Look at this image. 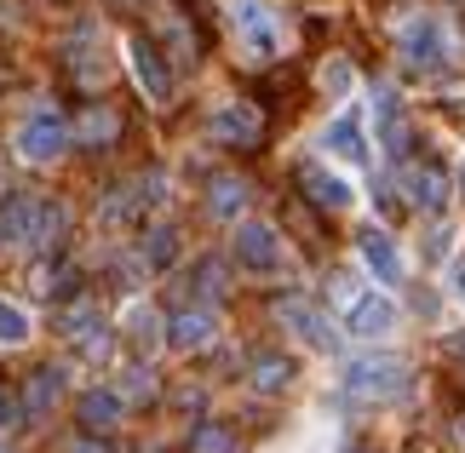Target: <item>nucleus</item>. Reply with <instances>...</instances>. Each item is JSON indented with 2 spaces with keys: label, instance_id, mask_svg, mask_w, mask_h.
<instances>
[{
  "label": "nucleus",
  "instance_id": "f257e3e1",
  "mask_svg": "<svg viewBox=\"0 0 465 453\" xmlns=\"http://www.w3.org/2000/svg\"><path fill=\"white\" fill-rule=\"evenodd\" d=\"M397 58L420 75H437V69L454 64V29L442 24L437 12H414L397 24Z\"/></svg>",
  "mask_w": 465,
  "mask_h": 453
},
{
  "label": "nucleus",
  "instance_id": "f03ea898",
  "mask_svg": "<svg viewBox=\"0 0 465 453\" xmlns=\"http://www.w3.org/2000/svg\"><path fill=\"white\" fill-rule=\"evenodd\" d=\"M230 29H236V46L253 64H271L282 52V17L271 0H230Z\"/></svg>",
  "mask_w": 465,
  "mask_h": 453
},
{
  "label": "nucleus",
  "instance_id": "7ed1b4c3",
  "mask_svg": "<svg viewBox=\"0 0 465 453\" xmlns=\"http://www.w3.org/2000/svg\"><path fill=\"white\" fill-rule=\"evenodd\" d=\"M345 390L362 402H397L408 390V361L402 356H356L345 368Z\"/></svg>",
  "mask_w": 465,
  "mask_h": 453
},
{
  "label": "nucleus",
  "instance_id": "20e7f679",
  "mask_svg": "<svg viewBox=\"0 0 465 453\" xmlns=\"http://www.w3.org/2000/svg\"><path fill=\"white\" fill-rule=\"evenodd\" d=\"M64 212L46 207L41 195H12L6 202V219H0V235H6L12 247H46L52 235H58Z\"/></svg>",
  "mask_w": 465,
  "mask_h": 453
},
{
  "label": "nucleus",
  "instance_id": "39448f33",
  "mask_svg": "<svg viewBox=\"0 0 465 453\" xmlns=\"http://www.w3.org/2000/svg\"><path fill=\"white\" fill-rule=\"evenodd\" d=\"M12 143H17V155H24L29 167H52V161L69 150V121L58 110H29Z\"/></svg>",
  "mask_w": 465,
  "mask_h": 453
},
{
  "label": "nucleus",
  "instance_id": "423d86ee",
  "mask_svg": "<svg viewBox=\"0 0 465 453\" xmlns=\"http://www.w3.org/2000/svg\"><path fill=\"white\" fill-rule=\"evenodd\" d=\"M397 321H402V310H397V299H391L385 287H362V293L345 304V333L362 339V344L391 339V333H397Z\"/></svg>",
  "mask_w": 465,
  "mask_h": 453
},
{
  "label": "nucleus",
  "instance_id": "0eeeda50",
  "mask_svg": "<svg viewBox=\"0 0 465 453\" xmlns=\"http://www.w3.org/2000/svg\"><path fill=\"white\" fill-rule=\"evenodd\" d=\"M230 252H236L242 270H253V276H276L282 264H288V247H282L276 224L264 219H242L236 224V241H230Z\"/></svg>",
  "mask_w": 465,
  "mask_h": 453
},
{
  "label": "nucleus",
  "instance_id": "6e6552de",
  "mask_svg": "<svg viewBox=\"0 0 465 453\" xmlns=\"http://www.w3.org/2000/svg\"><path fill=\"white\" fill-rule=\"evenodd\" d=\"M322 155H328V161H345V167H368V161H373V143H368V133H362V110H356V103H351V110H339L328 126H322Z\"/></svg>",
  "mask_w": 465,
  "mask_h": 453
},
{
  "label": "nucleus",
  "instance_id": "1a4fd4ad",
  "mask_svg": "<svg viewBox=\"0 0 465 453\" xmlns=\"http://www.w3.org/2000/svg\"><path fill=\"white\" fill-rule=\"evenodd\" d=\"M356 259H362V270L380 287H397L408 276V259H402V247H397V235L380 230V224H368L362 235H356Z\"/></svg>",
  "mask_w": 465,
  "mask_h": 453
},
{
  "label": "nucleus",
  "instance_id": "9d476101",
  "mask_svg": "<svg viewBox=\"0 0 465 453\" xmlns=\"http://www.w3.org/2000/svg\"><path fill=\"white\" fill-rule=\"evenodd\" d=\"M276 321H282V328H288L293 339H305L311 350H322V356L339 350L333 321L322 316V304H311V299H299V293H293V299H282V304H276Z\"/></svg>",
  "mask_w": 465,
  "mask_h": 453
},
{
  "label": "nucleus",
  "instance_id": "9b49d317",
  "mask_svg": "<svg viewBox=\"0 0 465 453\" xmlns=\"http://www.w3.org/2000/svg\"><path fill=\"white\" fill-rule=\"evenodd\" d=\"M127 64H133V75H138V86H144L150 103H167V98H173V69L161 64L155 41H144V34H127Z\"/></svg>",
  "mask_w": 465,
  "mask_h": 453
},
{
  "label": "nucleus",
  "instance_id": "f8f14e48",
  "mask_svg": "<svg viewBox=\"0 0 465 453\" xmlns=\"http://www.w3.org/2000/svg\"><path fill=\"white\" fill-rule=\"evenodd\" d=\"M207 133L219 138V143H230V150H247V143H259V133H264V121H259V110H253V103L230 98V103H219V110H213V121H207Z\"/></svg>",
  "mask_w": 465,
  "mask_h": 453
},
{
  "label": "nucleus",
  "instance_id": "ddd939ff",
  "mask_svg": "<svg viewBox=\"0 0 465 453\" xmlns=\"http://www.w3.org/2000/svg\"><path fill=\"white\" fill-rule=\"evenodd\" d=\"M219 339V316L213 310H202V304H195V310H178L173 321H167V350H207V344Z\"/></svg>",
  "mask_w": 465,
  "mask_h": 453
},
{
  "label": "nucleus",
  "instance_id": "4468645a",
  "mask_svg": "<svg viewBox=\"0 0 465 453\" xmlns=\"http://www.w3.org/2000/svg\"><path fill=\"white\" fill-rule=\"evenodd\" d=\"M299 178H305V190H311L316 207H328V212H351L356 207V184H351V178H339V172H328L322 161H311Z\"/></svg>",
  "mask_w": 465,
  "mask_h": 453
},
{
  "label": "nucleus",
  "instance_id": "2eb2a0df",
  "mask_svg": "<svg viewBox=\"0 0 465 453\" xmlns=\"http://www.w3.org/2000/svg\"><path fill=\"white\" fill-rule=\"evenodd\" d=\"M64 333H69V344H81V356H110V321L93 304H75L64 316Z\"/></svg>",
  "mask_w": 465,
  "mask_h": 453
},
{
  "label": "nucleus",
  "instance_id": "dca6fc26",
  "mask_svg": "<svg viewBox=\"0 0 465 453\" xmlns=\"http://www.w3.org/2000/svg\"><path fill=\"white\" fill-rule=\"evenodd\" d=\"M402 190H408V202H414V212H431V219L449 207V195H454V184H449L437 167H408Z\"/></svg>",
  "mask_w": 465,
  "mask_h": 453
},
{
  "label": "nucleus",
  "instance_id": "f3484780",
  "mask_svg": "<svg viewBox=\"0 0 465 453\" xmlns=\"http://www.w3.org/2000/svg\"><path fill=\"white\" fill-rule=\"evenodd\" d=\"M247 195H253V190H247V178H213V184H207V212L219 224H236L242 212H247Z\"/></svg>",
  "mask_w": 465,
  "mask_h": 453
},
{
  "label": "nucleus",
  "instance_id": "a211bd4d",
  "mask_svg": "<svg viewBox=\"0 0 465 453\" xmlns=\"http://www.w3.org/2000/svg\"><path fill=\"white\" fill-rule=\"evenodd\" d=\"M373 126H380L385 150L402 143V93H397V86H373Z\"/></svg>",
  "mask_w": 465,
  "mask_h": 453
},
{
  "label": "nucleus",
  "instance_id": "6ab92c4d",
  "mask_svg": "<svg viewBox=\"0 0 465 453\" xmlns=\"http://www.w3.org/2000/svg\"><path fill=\"white\" fill-rule=\"evenodd\" d=\"M121 413H127V396L121 390H86L81 396V425H93V430L121 425Z\"/></svg>",
  "mask_w": 465,
  "mask_h": 453
},
{
  "label": "nucleus",
  "instance_id": "aec40b11",
  "mask_svg": "<svg viewBox=\"0 0 465 453\" xmlns=\"http://www.w3.org/2000/svg\"><path fill=\"white\" fill-rule=\"evenodd\" d=\"M127 339L138 344V350H155V344H167V321H161L155 310H150V304H133V310H127Z\"/></svg>",
  "mask_w": 465,
  "mask_h": 453
},
{
  "label": "nucleus",
  "instance_id": "412c9836",
  "mask_svg": "<svg viewBox=\"0 0 465 453\" xmlns=\"http://www.w3.org/2000/svg\"><path fill=\"white\" fill-rule=\"evenodd\" d=\"M58 396H64V368H41V373L29 379V390H24V408L41 419L46 408H58Z\"/></svg>",
  "mask_w": 465,
  "mask_h": 453
},
{
  "label": "nucleus",
  "instance_id": "4be33fe9",
  "mask_svg": "<svg viewBox=\"0 0 465 453\" xmlns=\"http://www.w3.org/2000/svg\"><path fill=\"white\" fill-rule=\"evenodd\" d=\"M316 81H322V93H328L333 103H351V93H356V69H351V58H328Z\"/></svg>",
  "mask_w": 465,
  "mask_h": 453
},
{
  "label": "nucleus",
  "instance_id": "5701e85b",
  "mask_svg": "<svg viewBox=\"0 0 465 453\" xmlns=\"http://www.w3.org/2000/svg\"><path fill=\"white\" fill-rule=\"evenodd\" d=\"M293 385V361L288 356H259L253 361V390H288Z\"/></svg>",
  "mask_w": 465,
  "mask_h": 453
},
{
  "label": "nucleus",
  "instance_id": "b1692460",
  "mask_svg": "<svg viewBox=\"0 0 465 453\" xmlns=\"http://www.w3.org/2000/svg\"><path fill=\"white\" fill-rule=\"evenodd\" d=\"M29 333H35V321H29V310L24 304H12V299H0V344H29Z\"/></svg>",
  "mask_w": 465,
  "mask_h": 453
},
{
  "label": "nucleus",
  "instance_id": "393cba45",
  "mask_svg": "<svg viewBox=\"0 0 465 453\" xmlns=\"http://www.w3.org/2000/svg\"><path fill=\"white\" fill-rule=\"evenodd\" d=\"M173 259H178V230H173V224H155V230L144 235V264H150V270H167Z\"/></svg>",
  "mask_w": 465,
  "mask_h": 453
},
{
  "label": "nucleus",
  "instance_id": "a878e982",
  "mask_svg": "<svg viewBox=\"0 0 465 453\" xmlns=\"http://www.w3.org/2000/svg\"><path fill=\"white\" fill-rule=\"evenodd\" d=\"M190 448H195V453H236V437H230L224 425H202V430L190 437Z\"/></svg>",
  "mask_w": 465,
  "mask_h": 453
},
{
  "label": "nucleus",
  "instance_id": "bb28decb",
  "mask_svg": "<svg viewBox=\"0 0 465 453\" xmlns=\"http://www.w3.org/2000/svg\"><path fill=\"white\" fill-rule=\"evenodd\" d=\"M449 252H454V224H431V235H425V259L442 264Z\"/></svg>",
  "mask_w": 465,
  "mask_h": 453
},
{
  "label": "nucleus",
  "instance_id": "cd10ccee",
  "mask_svg": "<svg viewBox=\"0 0 465 453\" xmlns=\"http://www.w3.org/2000/svg\"><path fill=\"white\" fill-rule=\"evenodd\" d=\"M195 293H213V299L224 293V270L213 264V259H207V264H195Z\"/></svg>",
  "mask_w": 465,
  "mask_h": 453
},
{
  "label": "nucleus",
  "instance_id": "c85d7f7f",
  "mask_svg": "<svg viewBox=\"0 0 465 453\" xmlns=\"http://www.w3.org/2000/svg\"><path fill=\"white\" fill-rule=\"evenodd\" d=\"M150 390H155V385H150V373H144V368H133V373H127V390H121V396L133 402V396H150Z\"/></svg>",
  "mask_w": 465,
  "mask_h": 453
},
{
  "label": "nucleus",
  "instance_id": "c756f323",
  "mask_svg": "<svg viewBox=\"0 0 465 453\" xmlns=\"http://www.w3.org/2000/svg\"><path fill=\"white\" fill-rule=\"evenodd\" d=\"M86 138H115V121L93 110V115H86Z\"/></svg>",
  "mask_w": 465,
  "mask_h": 453
},
{
  "label": "nucleus",
  "instance_id": "7c9ffc66",
  "mask_svg": "<svg viewBox=\"0 0 465 453\" xmlns=\"http://www.w3.org/2000/svg\"><path fill=\"white\" fill-rule=\"evenodd\" d=\"M6 425H17V402H12L6 390H0V430H6Z\"/></svg>",
  "mask_w": 465,
  "mask_h": 453
},
{
  "label": "nucleus",
  "instance_id": "2f4dec72",
  "mask_svg": "<svg viewBox=\"0 0 465 453\" xmlns=\"http://www.w3.org/2000/svg\"><path fill=\"white\" fill-rule=\"evenodd\" d=\"M449 281H454V299H460V310H465V259H454V276Z\"/></svg>",
  "mask_w": 465,
  "mask_h": 453
},
{
  "label": "nucleus",
  "instance_id": "473e14b6",
  "mask_svg": "<svg viewBox=\"0 0 465 453\" xmlns=\"http://www.w3.org/2000/svg\"><path fill=\"white\" fill-rule=\"evenodd\" d=\"M69 453H110V442H93V437H81V442H69Z\"/></svg>",
  "mask_w": 465,
  "mask_h": 453
},
{
  "label": "nucleus",
  "instance_id": "72a5a7b5",
  "mask_svg": "<svg viewBox=\"0 0 465 453\" xmlns=\"http://www.w3.org/2000/svg\"><path fill=\"white\" fill-rule=\"evenodd\" d=\"M449 350H454V356L465 361V328H460V333H449Z\"/></svg>",
  "mask_w": 465,
  "mask_h": 453
},
{
  "label": "nucleus",
  "instance_id": "f704fd0d",
  "mask_svg": "<svg viewBox=\"0 0 465 453\" xmlns=\"http://www.w3.org/2000/svg\"><path fill=\"white\" fill-rule=\"evenodd\" d=\"M454 195H460V202H465V161H460V178H454Z\"/></svg>",
  "mask_w": 465,
  "mask_h": 453
},
{
  "label": "nucleus",
  "instance_id": "c9c22d12",
  "mask_svg": "<svg viewBox=\"0 0 465 453\" xmlns=\"http://www.w3.org/2000/svg\"><path fill=\"white\" fill-rule=\"evenodd\" d=\"M0 453H12V448H0Z\"/></svg>",
  "mask_w": 465,
  "mask_h": 453
}]
</instances>
